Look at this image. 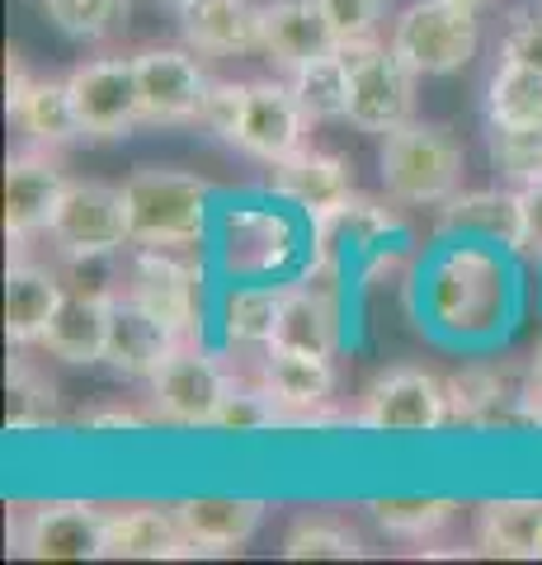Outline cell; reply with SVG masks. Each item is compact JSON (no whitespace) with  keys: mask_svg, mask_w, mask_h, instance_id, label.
<instances>
[{"mask_svg":"<svg viewBox=\"0 0 542 565\" xmlns=\"http://www.w3.org/2000/svg\"><path fill=\"white\" fill-rule=\"evenodd\" d=\"M194 542L184 537L174 504H128L109 509L104 523V561H184Z\"/></svg>","mask_w":542,"mask_h":565,"instance_id":"16","label":"cell"},{"mask_svg":"<svg viewBox=\"0 0 542 565\" xmlns=\"http://www.w3.org/2000/svg\"><path fill=\"white\" fill-rule=\"evenodd\" d=\"M62 297H66V282L57 278V269L14 255L10 269H6V334H10V344L14 349L39 344L47 321L62 307Z\"/></svg>","mask_w":542,"mask_h":565,"instance_id":"20","label":"cell"},{"mask_svg":"<svg viewBox=\"0 0 542 565\" xmlns=\"http://www.w3.org/2000/svg\"><path fill=\"white\" fill-rule=\"evenodd\" d=\"M72 99L81 114V132L91 141H118L142 128V85L137 57H95L81 62L72 76Z\"/></svg>","mask_w":542,"mask_h":565,"instance_id":"9","label":"cell"},{"mask_svg":"<svg viewBox=\"0 0 542 565\" xmlns=\"http://www.w3.org/2000/svg\"><path fill=\"white\" fill-rule=\"evenodd\" d=\"M10 118H14V128L29 137V147H43V151H62L85 137L72 85L57 76H33L29 90L10 104Z\"/></svg>","mask_w":542,"mask_h":565,"instance_id":"24","label":"cell"},{"mask_svg":"<svg viewBox=\"0 0 542 565\" xmlns=\"http://www.w3.org/2000/svg\"><path fill=\"white\" fill-rule=\"evenodd\" d=\"M124 297L170 326L180 340H194L199 330V274L174 259V250H147L132 245L124 264Z\"/></svg>","mask_w":542,"mask_h":565,"instance_id":"12","label":"cell"},{"mask_svg":"<svg viewBox=\"0 0 542 565\" xmlns=\"http://www.w3.org/2000/svg\"><path fill=\"white\" fill-rule=\"evenodd\" d=\"M47 20L76 43H104L128 24L132 0H43Z\"/></svg>","mask_w":542,"mask_h":565,"instance_id":"35","label":"cell"},{"mask_svg":"<svg viewBox=\"0 0 542 565\" xmlns=\"http://www.w3.org/2000/svg\"><path fill=\"white\" fill-rule=\"evenodd\" d=\"M142 415H132V411H95V415H85L81 419V429H142Z\"/></svg>","mask_w":542,"mask_h":565,"instance_id":"42","label":"cell"},{"mask_svg":"<svg viewBox=\"0 0 542 565\" xmlns=\"http://www.w3.org/2000/svg\"><path fill=\"white\" fill-rule=\"evenodd\" d=\"M109 316H114V297L95 292V288H76L66 282V297L57 316L47 321L39 349L52 353L62 363H104V349H109Z\"/></svg>","mask_w":542,"mask_h":565,"instance_id":"17","label":"cell"},{"mask_svg":"<svg viewBox=\"0 0 542 565\" xmlns=\"http://www.w3.org/2000/svg\"><path fill=\"white\" fill-rule=\"evenodd\" d=\"M269 184L278 199H288L293 207H302L307 217L340 207L344 199H354V174L340 156L317 151V147H297L293 156L269 166Z\"/></svg>","mask_w":542,"mask_h":565,"instance_id":"19","label":"cell"},{"mask_svg":"<svg viewBox=\"0 0 542 565\" xmlns=\"http://www.w3.org/2000/svg\"><path fill=\"white\" fill-rule=\"evenodd\" d=\"M109 509L85 500L20 504L10 514V552L33 561H104Z\"/></svg>","mask_w":542,"mask_h":565,"instance_id":"6","label":"cell"},{"mask_svg":"<svg viewBox=\"0 0 542 565\" xmlns=\"http://www.w3.org/2000/svg\"><path fill=\"white\" fill-rule=\"evenodd\" d=\"M184 47L199 57H246L265 43V6L259 0H194L180 10Z\"/></svg>","mask_w":542,"mask_h":565,"instance_id":"15","label":"cell"},{"mask_svg":"<svg viewBox=\"0 0 542 565\" xmlns=\"http://www.w3.org/2000/svg\"><path fill=\"white\" fill-rule=\"evenodd\" d=\"M336 47L340 43H336V33H330L317 0H274V6H265V43H259V52H265L284 76H293L297 66L317 62Z\"/></svg>","mask_w":542,"mask_h":565,"instance_id":"21","label":"cell"},{"mask_svg":"<svg viewBox=\"0 0 542 565\" xmlns=\"http://www.w3.org/2000/svg\"><path fill=\"white\" fill-rule=\"evenodd\" d=\"M448 419V382L425 367H392V373L373 377L359 396V411L349 415V424L373 434H434Z\"/></svg>","mask_w":542,"mask_h":565,"instance_id":"7","label":"cell"},{"mask_svg":"<svg viewBox=\"0 0 542 565\" xmlns=\"http://www.w3.org/2000/svg\"><path fill=\"white\" fill-rule=\"evenodd\" d=\"M241 104H246V85H236V81H213V90H208L203 99V114L199 122L213 137L222 141H232L236 137V122H241Z\"/></svg>","mask_w":542,"mask_h":565,"instance_id":"39","label":"cell"},{"mask_svg":"<svg viewBox=\"0 0 542 565\" xmlns=\"http://www.w3.org/2000/svg\"><path fill=\"white\" fill-rule=\"evenodd\" d=\"M226 382H232V367L217 353H208L194 340H180L170 359L147 377L151 415L161 424H174V429H213Z\"/></svg>","mask_w":542,"mask_h":565,"instance_id":"5","label":"cell"},{"mask_svg":"<svg viewBox=\"0 0 542 565\" xmlns=\"http://www.w3.org/2000/svg\"><path fill=\"white\" fill-rule=\"evenodd\" d=\"M500 57L510 62H529L542 71V0L538 6H523L510 14V29H504V43H500Z\"/></svg>","mask_w":542,"mask_h":565,"instance_id":"38","label":"cell"},{"mask_svg":"<svg viewBox=\"0 0 542 565\" xmlns=\"http://www.w3.org/2000/svg\"><path fill=\"white\" fill-rule=\"evenodd\" d=\"M29 81H33V76L24 71V57L10 47V52H6V109H10V104L29 90Z\"/></svg>","mask_w":542,"mask_h":565,"instance_id":"43","label":"cell"},{"mask_svg":"<svg viewBox=\"0 0 542 565\" xmlns=\"http://www.w3.org/2000/svg\"><path fill=\"white\" fill-rule=\"evenodd\" d=\"M66 170L57 166V151L24 147L6 161V236L24 245L29 236L47 232L52 212L66 193Z\"/></svg>","mask_w":542,"mask_h":565,"instance_id":"14","label":"cell"},{"mask_svg":"<svg viewBox=\"0 0 542 565\" xmlns=\"http://www.w3.org/2000/svg\"><path fill=\"white\" fill-rule=\"evenodd\" d=\"M137 85H142L147 128H180L199 122L203 99L213 90L194 47H142L137 52Z\"/></svg>","mask_w":542,"mask_h":565,"instance_id":"11","label":"cell"},{"mask_svg":"<svg viewBox=\"0 0 542 565\" xmlns=\"http://www.w3.org/2000/svg\"><path fill=\"white\" fill-rule=\"evenodd\" d=\"M448 411L453 424H477V429H519L529 424L523 415V386L510 392L504 373L496 367H463V373L448 377Z\"/></svg>","mask_w":542,"mask_h":565,"instance_id":"26","label":"cell"},{"mask_svg":"<svg viewBox=\"0 0 542 565\" xmlns=\"http://www.w3.org/2000/svg\"><path fill=\"white\" fill-rule=\"evenodd\" d=\"M284 556L288 561H359V556H369V546H363V537L344 519L307 514L288 527Z\"/></svg>","mask_w":542,"mask_h":565,"instance_id":"31","label":"cell"},{"mask_svg":"<svg viewBox=\"0 0 542 565\" xmlns=\"http://www.w3.org/2000/svg\"><path fill=\"white\" fill-rule=\"evenodd\" d=\"M486 122L491 128H542V71L500 57L491 90H486Z\"/></svg>","mask_w":542,"mask_h":565,"instance_id":"28","label":"cell"},{"mask_svg":"<svg viewBox=\"0 0 542 565\" xmlns=\"http://www.w3.org/2000/svg\"><path fill=\"white\" fill-rule=\"evenodd\" d=\"M519 207H523V236H519V255L542 259V180L519 189Z\"/></svg>","mask_w":542,"mask_h":565,"instance_id":"40","label":"cell"},{"mask_svg":"<svg viewBox=\"0 0 542 565\" xmlns=\"http://www.w3.org/2000/svg\"><path fill=\"white\" fill-rule=\"evenodd\" d=\"M523 415H529V429H542V344L529 359V382H523Z\"/></svg>","mask_w":542,"mask_h":565,"instance_id":"41","label":"cell"},{"mask_svg":"<svg viewBox=\"0 0 542 565\" xmlns=\"http://www.w3.org/2000/svg\"><path fill=\"white\" fill-rule=\"evenodd\" d=\"M47 241L57 245L62 259L118 255L124 245H132L124 189L95 184V180H72L57 212H52V222H47Z\"/></svg>","mask_w":542,"mask_h":565,"instance_id":"8","label":"cell"},{"mask_svg":"<svg viewBox=\"0 0 542 565\" xmlns=\"http://www.w3.org/2000/svg\"><path fill=\"white\" fill-rule=\"evenodd\" d=\"M288 81H293V95L311 122H336L349 114V71H344L340 47L307 66H297Z\"/></svg>","mask_w":542,"mask_h":565,"instance_id":"29","label":"cell"},{"mask_svg":"<svg viewBox=\"0 0 542 565\" xmlns=\"http://www.w3.org/2000/svg\"><path fill=\"white\" fill-rule=\"evenodd\" d=\"M161 6H166V10H174V14H180V10H189V6H194V0H161Z\"/></svg>","mask_w":542,"mask_h":565,"instance_id":"45","label":"cell"},{"mask_svg":"<svg viewBox=\"0 0 542 565\" xmlns=\"http://www.w3.org/2000/svg\"><path fill=\"white\" fill-rule=\"evenodd\" d=\"M180 344V334L170 326H161L151 311H142L132 297L118 292L114 297V316H109V349H104V363L124 377H151L156 367L170 359V349Z\"/></svg>","mask_w":542,"mask_h":565,"instance_id":"22","label":"cell"},{"mask_svg":"<svg viewBox=\"0 0 542 565\" xmlns=\"http://www.w3.org/2000/svg\"><path fill=\"white\" fill-rule=\"evenodd\" d=\"M265 509V500H246V494H199V500L174 504V514L184 537L194 542V556H232L255 537Z\"/></svg>","mask_w":542,"mask_h":565,"instance_id":"18","label":"cell"},{"mask_svg":"<svg viewBox=\"0 0 542 565\" xmlns=\"http://www.w3.org/2000/svg\"><path fill=\"white\" fill-rule=\"evenodd\" d=\"M255 377L265 382V392L278 405H284L288 429H307V424L340 419L336 411H330V401H336V363H330L326 353L269 344V349H259Z\"/></svg>","mask_w":542,"mask_h":565,"instance_id":"10","label":"cell"},{"mask_svg":"<svg viewBox=\"0 0 542 565\" xmlns=\"http://www.w3.org/2000/svg\"><path fill=\"white\" fill-rule=\"evenodd\" d=\"M378 174L401 207H439L463 189V141L444 122L411 118L382 137Z\"/></svg>","mask_w":542,"mask_h":565,"instance_id":"1","label":"cell"},{"mask_svg":"<svg viewBox=\"0 0 542 565\" xmlns=\"http://www.w3.org/2000/svg\"><path fill=\"white\" fill-rule=\"evenodd\" d=\"M124 203H128L132 245H147V250H189L208 232L213 189L199 174L142 166L137 174H128Z\"/></svg>","mask_w":542,"mask_h":565,"instance_id":"2","label":"cell"},{"mask_svg":"<svg viewBox=\"0 0 542 565\" xmlns=\"http://www.w3.org/2000/svg\"><path fill=\"white\" fill-rule=\"evenodd\" d=\"M387 43L415 76H453L477 57L481 20L477 10L453 6V0H415L392 20Z\"/></svg>","mask_w":542,"mask_h":565,"instance_id":"4","label":"cell"},{"mask_svg":"<svg viewBox=\"0 0 542 565\" xmlns=\"http://www.w3.org/2000/svg\"><path fill=\"white\" fill-rule=\"evenodd\" d=\"M10 405H6V424L14 434H29V429H43V424L57 419V386L43 367H33L24 353L20 359H10Z\"/></svg>","mask_w":542,"mask_h":565,"instance_id":"34","label":"cell"},{"mask_svg":"<svg viewBox=\"0 0 542 565\" xmlns=\"http://www.w3.org/2000/svg\"><path fill=\"white\" fill-rule=\"evenodd\" d=\"M453 6H467V10H477V14H481L486 6H496V0H453Z\"/></svg>","mask_w":542,"mask_h":565,"instance_id":"44","label":"cell"},{"mask_svg":"<svg viewBox=\"0 0 542 565\" xmlns=\"http://www.w3.org/2000/svg\"><path fill=\"white\" fill-rule=\"evenodd\" d=\"M274 344H288V349H307V353H326V359H336V349H340V302H336V292L317 288L311 278L284 288V307H278Z\"/></svg>","mask_w":542,"mask_h":565,"instance_id":"25","label":"cell"},{"mask_svg":"<svg viewBox=\"0 0 542 565\" xmlns=\"http://www.w3.org/2000/svg\"><path fill=\"white\" fill-rule=\"evenodd\" d=\"M344 71H349V114L344 122H354L359 132L387 137L392 128L415 118V71L396 57L392 43L363 39L340 47Z\"/></svg>","mask_w":542,"mask_h":565,"instance_id":"3","label":"cell"},{"mask_svg":"<svg viewBox=\"0 0 542 565\" xmlns=\"http://www.w3.org/2000/svg\"><path fill=\"white\" fill-rule=\"evenodd\" d=\"M434 226L444 236H481V241L519 250V236H523L519 189H471V193L458 189L448 203H439Z\"/></svg>","mask_w":542,"mask_h":565,"instance_id":"23","label":"cell"},{"mask_svg":"<svg viewBox=\"0 0 542 565\" xmlns=\"http://www.w3.org/2000/svg\"><path fill=\"white\" fill-rule=\"evenodd\" d=\"M477 552L542 561V500H486L477 509Z\"/></svg>","mask_w":542,"mask_h":565,"instance_id":"27","label":"cell"},{"mask_svg":"<svg viewBox=\"0 0 542 565\" xmlns=\"http://www.w3.org/2000/svg\"><path fill=\"white\" fill-rule=\"evenodd\" d=\"M278 307H284V288H236L226 297L222 330L226 340L241 349H269L278 330Z\"/></svg>","mask_w":542,"mask_h":565,"instance_id":"32","label":"cell"},{"mask_svg":"<svg viewBox=\"0 0 542 565\" xmlns=\"http://www.w3.org/2000/svg\"><path fill=\"white\" fill-rule=\"evenodd\" d=\"M213 429H222V434H265V429H288V419H284V405L265 392V382L259 377L246 382V377L232 373Z\"/></svg>","mask_w":542,"mask_h":565,"instance_id":"33","label":"cell"},{"mask_svg":"<svg viewBox=\"0 0 542 565\" xmlns=\"http://www.w3.org/2000/svg\"><path fill=\"white\" fill-rule=\"evenodd\" d=\"M307 109L293 95V81H246V104H241V122L232 147L255 156V161H284L297 147H307Z\"/></svg>","mask_w":542,"mask_h":565,"instance_id":"13","label":"cell"},{"mask_svg":"<svg viewBox=\"0 0 542 565\" xmlns=\"http://www.w3.org/2000/svg\"><path fill=\"white\" fill-rule=\"evenodd\" d=\"M458 500H439V494H415V500H373L369 514L387 537L401 542H429L458 519Z\"/></svg>","mask_w":542,"mask_h":565,"instance_id":"30","label":"cell"},{"mask_svg":"<svg viewBox=\"0 0 542 565\" xmlns=\"http://www.w3.org/2000/svg\"><path fill=\"white\" fill-rule=\"evenodd\" d=\"M336 43H363V39H378L382 20H387V0H317Z\"/></svg>","mask_w":542,"mask_h":565,"instance_id":"37","label":"cell"},{"mask_svg":"<svg viewBox=\"0 0 542 565\" xmlns=\"http://www.w3.org/2000/svg\"><path fill=\"white\" fill-rule=\"evenodd\" d=\"M486 151L500 180H510L514 189L542 180V128H491Z\"/></svg>","mask_w":542,"mask_h":565,"instance_id":"36","label":"cell"}]
</instances>
